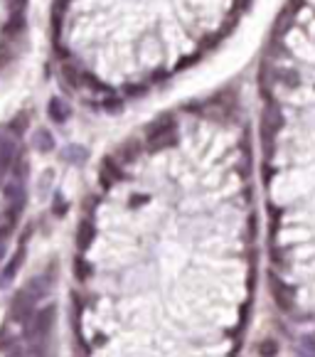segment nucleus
<instances>
[{
  "instance_id": "1",
  "label": "nucleus",
  "mask_w": 315,
  "mask_h": 357,
  "mask_svg": "<svg viewBox=\"0 0 315 357\" xmlns=\"http://www.w3.org/2000/svg\"><path fill=\"white\" fill-rule=\"evenodd\" d=\"M50 113H52V118H55V121H64V118H67V113H69V109L62 106V101H59V99H52V101H50Z\"/></svg>"
},
{
  "instance_id": "2",
  "label": "nucleus",
  "mask_w": 315,
  "mask_h": 357,
  "mask_svg": "<svg viewBox=\"0 0 315 357\" xmlns=\"http://www.w3.org/2000/svg\"><path fill=\"white\" fill-rule=\"evenodd\" d=\"M40 148H42V151L52 148V138H47V133H40Z\"/></svg>"
}]
</instances>
